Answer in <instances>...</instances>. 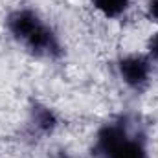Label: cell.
Segmentation results:
<instances>
[{
	"instance_id": "obj_1",
	"label": "cell",
	"mask_w": 158,
	"mask_h": 158,
	"mask_svg": "<svg viewBox=\"0 0 158 158\" xmlns=\"http://www.w3.org/2000/svg\"><path fill=\"white\" fill-rule=\"evenodd\" d=\"M7 28L11 35L39 57H59L61 44L57 35L30 9H19L9 15Z\"/></svg>"
},
{
	"instance_id": "obj_2",
	"label": "cell",
	"mask_w": 158,
	"mask_h": 158,
	"mask_svg": "<svg viewBox=\"0 0 158 158\" xmlns=\"http://www.w3.org/2000/svg\"><path fill=\"white\" fill-rule=\"evenodd\" d=\"M92 151L99 158H147L143 134L132 132L127 118L103 125Z\"/></svg>"
},
{
	"instance_id": "obj_3",
	"label": "cell",
	"mask_w": 158,
	"mask_h": 158,
	"mask_svg": "<svg viewBox=\"0 0 158 158\" xmlns=\"http://www.w3.org/2000/svg\"><path fill=\"white\" fill-rule=\"evenodd\" d=\"M118 68L121 79L134 90H142L149 81L151 66H149V61L142 55H131L121 59Z\"/></svg>"
},
{
	"instance_id": "obj_4",
	"label": "cell",
	"mask_w": 158,
	"mask_h": 158,
	"mask_svg": "<svg viewBox=\"0 0 158 158\" xmlns=\"http://www.w3.org/2000/svg\"><path fill=\"white\" fill-rule=\"evenodd\" d=\"M55 123H57V119L50 109H46V107H35L33 109V125L40 132H50L55 127Z\"/></svg>"
},
{
	"instance_id": "obj_5",
	"label": "cell",
	"mask_w": 158,
	"mask_h": 158,
	"mask_svg": "<svg viewBox=\"0 0 158 158\" xmlns=\"http://www.w3.org/2000/svg\"><path fill=\"white\" fill-rule=\"evenodd\" d=\"M94 6L105 17H118L129 7V0H94Z\"/></svg>"
},
{
	"instance_id": "obj_6",
	"label": "cell",
	"mask_w": 158,
	"mask_h": 158,
	"mask_svg": "<svg viewBox=\"0 0 158 158\" xmlns=\"http://www.w3.org/2000/svg\"><path fill=\"white\" fill-rule=\"evenodd\" d=\"M149 52H151V55L158 61V31L151 37V40H149Z\"/></svg>"
},
{
	"instance_id": "obj_7",
	"label": "cell",
	"mask_w": 158,
	"mask_h": 158,
	"mask_svg": "<svg viewBox=\"0 0 158 158\" xmlns=\"http://www.w3.org/2000/svg\"><path fill=\"white\" fill-rule=\"evenodd\" d=\"M147 9H149V15H151L155 20H158V0H149Z\"/></svg>"
},
{
	"instance_id": "obj_8",
	"label": "cell",
	"mask_w": 158,
	"mask_h": 158,
	"mask_svg": "<svg viewBox=\"0 0 158 158\" xmlns=\"http://www.w3.org/2000/svg\"><path fill=\"white\" fill-rule=\"evenodd\" d=\"M59 158H70V156H68V155H64V153H61V155H59Z\"/></svg>"
}]
</instances>
